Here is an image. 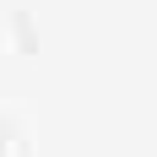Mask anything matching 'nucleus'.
<instances>
[]
</instances>
